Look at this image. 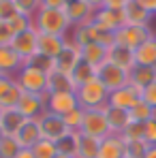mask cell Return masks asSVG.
<instances>
[{
  "mask_svg": "<svg viewBox=\"0 0 156 158\" xmlns=\"http://www.w3.org/2000/svg\"><path fill=\"white\" fill-rule=\"evenodd\" d=\"M141 98H143L150 107H154V109H156V81L143 90V96H141Z\"/></svg>",
  "mask_w": 156,
  "mask_h": 158,
  "instance_id": "obj_43",
  "label": "cell"
},
{
  "mask_svg": "<svg viewBox=\"0 0 156 158\" xmlns=\"http://www.w3.org/2000/svg\"><path fill=\"white\" fill-rule=\"evenodd\" d=\"M96 77L103 81V85L109 92H113V90H118V88L129 83L130 73L120 69V66H116V64H111V62H105V64H101L96 69Z\"/></svg>",
  "mask_w": 156,
  "mask_h": 158,
  "instance_id": "obj_9",
  "label": "cell"
},
{
  "mask_svg": "<svg viewBox=\"0 0 156 158\" xmlns=\"http://www.w3.org/2000/svg\"><path fill=\"white\" fill-rule=\"evenodd\" d=\"M122 13H124V24H129V26H150V22L154 17L145 9H141L135 0H130Z\"/></svg>",
  "mask_w": 156,
  "mask_h": 158,
  "instance_id": "obj_24",
  "label": "cell"
},
{
  "mask_svg": "<svg viewBox=\"0 0 156 158\" xmlns=\"http://www.w3.org/2000/svg\"><path fill=\"white\" fill-rule=\"evenodd\" d=\"M113 36H116L118 45H124V47H129V49L135 52L141 43H145L148 39H152L154 32H152L150 26H129V24H124Z\"/></svg>",
  "mask_w": 156,
  "mask_h": 158,
  "instance_id": "obj_6",
  "label": "cell"
},
{
  "mask_svg": "<svg viewBox=\"0 0 156 158\" xmlns=\"http://www.w3.org/2000/svg\"><path fill=\"white\" fill-rule=\"evenodd\" d=\"M105 115H107V124H109L111 135H122L126 131V126L133 122L126 109H118V107H111V105L105 107Z\"/></svg>",
  "mask_w": 156,
  "mask_h": 158,
  "instance_id": "obj_22",
  "label": "cell"
},
{
  "mask_svg": "<svg viewBox=\"0 0 156 158\" xmlns=\"http://www.w3.org/2000/svg\"><path fill=\"white\" fill-rule=\"evenodd\" d=\"M11 41H13V32H11L9 24L0 22V47L2 45H11Z\"/></svg>",
  "mask_w": 156,
  "mask_h": 158,
  "instance_id": "obj_42",
  "label": "cell"
},
{
  "mask_svg": "<svg viewBox=\"0 0 156 158\" xmlns=\"http://www.w3.org/2000/svg\"><path fill=\"white\" fill-rule=\"evenodd\" d=\"M92 24L101 30H107V32H118L120 28L124 26V13L122 11H113V9H105L101 6L99 11H94L92 15Z\"/></svg>",
  "mask_w": 156,
  "mask_h": 158,
  "instance_id": "obj_12",
  "label": "cell"
},
{
  "mask_svg": "<svg viewBox=\"0 0 156 158\" xmlns=\"http://www.w3.org/2000/svg\"><path fill=\"white\" fill-rule=\"evenodd\" d=\"M130 0H105V9H113V11H124V6L129 4Z\"/></svg>",
  "mask_w": 156,
  "mask_h": 158,
  "instance_id": "obj_44",
  "label": "cell"
},
{
  "mask_svg": "<svg viewBox=\"0 0 156 158\" xmlns=\"http://www.w3.org/2000/svg\"><path fill=\"white\" fill-rule=\"evenodd\" d=\"M17 13L13 0H0V22H9L13 15Z\"/></svg>",
  "mask_w": 156,
  "mask_h": 158,
  "instance_id": "obj_40",
  "label": "cell"
},
{
  "mask_svg": "<svg viewBox=\"0 0 156 158\" xmlns=\"http://www.w3.org/2000/svg\"><path fill=\"white\" fill-rule=\"evenodd\" d=\"M79 49H81V60L92 64L94 69H99L101 64L107 62V47L99 45V43H90V45H83Z\"/></svg>",
  "mask_w": 156,
  "mask_h": 158,
  "instance_id": "obj_28",
  "label": "cell"
},
{
  "mask_svg": "<svg viewBox=\"0 0 156 158\" xmlns=\"http://www.w3.org/2000/svg\"><path fill=\"white\" fill-rule=\"evenodd\" d=\"M66 0H41V9H64Z\"/></svg>",
  "mask_w": 156,
  "mask_h": 158,
  "instance_id": "obj_45",
  "label": "cell"
},
{
  "mask_svg": "<svg viewBox=\"0 0 156 158\" xmlns=\"http://www.w3.org/2000/svg\"><path fill=\"white\" fill-rule=\"evenodd\" d=\"M143 139H145L150 145H156V118H152V120H148V122H145Z\"/></svg>",
  "mask_w": 156,
  "mask_h": 158,
  "instance_id": "obj_41",
  "label": "cell"
},
{
  "mask_svg": "<svg viewBox=\"0 0 156 158\" xmlns=\"http://www.w3.org/2000/svg\"><path fill=\"white\" fill-rule=\"evenodd\" d=\"M77 141H79V132L71 131L69 135H64L60 141H56L58 154H66V156H75L77 154Z\"/></svg>",
  "mask_w": 156,
  "mask_h": 158,
  "instance_id": "obj_32",
  "label": "cell"
},
{
  "mask_svg": "<svg viewBox=\"0 0 156 158\" xmlns=\"http://www.w3.org/2000/svg\"><path fill=\"white\" fill-rule=\"evenodd\" d=\"M71 77L75 81V85H83V83H88V81H92V79H96V69L92 66V64H88V62H79L77 66H75V71L71 73Z\"/></svg>",
  "mask_w": 156,
  "mask_h": 158,
  "instance_id": "obj_31",
  "label": "cell"
},
{
  "mask_svg": "<svg viewBox=\"0 0 156 158\" xmlns=\"http://www.w3.org/2000/svg\"><path fill=\"white\" fill-rule=\"evenodd\" d=\"M81 122H83V109H81V107L73 109L71 113H66V115H64V124L69 126V131L79 132V128H81Z\"/></svg>",
  "mask_w": 156,
  "mask_h": 158,
  "instance_id": "obj_38",
  "label": "cell"
},
{
  "mask_svg": "<svg viewBox=\"0 0 156 158\" xmlns=\"http://www.w3.org/2000/svg\"><path fill=\"white\" fill-rule=\"evenodd\" d=\"M99 148H101V139L88 137V135H81V132H79L77 154H75V158H99Z\"/></svg>",
  "mask_w": 156,
  "mask_h": 158,
  "instance_id": "obj_29",
  "label": "cell"
},
{
  "mask_svg": "<svg viewBox=\"0 0 156 158\" xmlns=\"http://www.w3.org/2000/svg\"><path fill=\"white\" fill-rule=\"evenodd\" d=\"M141 96H143V92H141L139 88H135L133 83H126V85H122V88L109 92L107 105L118 107V109H126V111H129L130 107H135L139 101H141Z\"/></svg>",
  "mask_w": 156,
  "mask_h": 158,
  "instance_id": "obj_10",
  "label": "cell"
},
{
  "mask_svg": "<svg viewBox=\"0 0 156 158\" xmlns=\"http://www.w3.org/2000/svg\"><path fill=\"white\" fill-rule=\"evenodd\" d=\"M43 137H41V128H39V122L36 120H26L24 126L19 128V132L15 135V141L19 143V148H32Z\"/></svg>",
  "mask_w": 156,
  "mask_h": 158,
  "instance_id": "obj_23",
  "label": "cell"
},
{
  "mask_svg": "<svg viewBox=\"0 0 156 158\" xmlns=\"http://www.w3.org/2000/svg\"><path fill=\"white\" fill-rule=\"evenodd\" d=\"M107 62H111V64H116V66H120V69H124V71H129V73L137 66V62H135V52L129 49V47H124V45H118V43H113V45L107 49Z\"/></svg>",
  "mask_w": 156,
  "mask_h": 158,
  "instance_id": "obj_15",
  "label": "cell"
},
{
  "mask_svg": "<svg viewBox=\"0 0 156 158\" xmlns=\"http://www.w3.org/2000/svg\"><path fill=\"white\" fill-rule=\"evenodd\" d=\"M26 118L19 113L17 107H11V109H2V115H0V132L6 135V137H15L19 128L24 126Z\"/></svg>",
  "mask_w": 156,
  "mask_h": 158,
  "instance_id": "obj_17",
  "label": "cell"
},
{
  "mask_svg": "<svg viewBox=\"0 0 156 158\" xmlns=\"http://www.w3.org/2000/svg\"><path fill=\"white\" fill-rule=\"evenodd\" d=\"M17 13L26 15V17H34L36 11L41 9V0H13Z\"/></svg>",
  "mask_w": 156,
  "mask_h": 158,
  "instance_id": "obj_37",
  "label": "cell"
},
{
  "mask_svg": "<svg viewBox=\"0 0 156 158\" xmlns=\"http://www.w3.org/2000/svg\"><path fill=\"white\" fill-rule=\"evenodd\" d=\"M30 150H32L34 158H56V156H58V148H56V143H53V141H47V139H41V141L34 143Z\"/></svg>",
  "mask_w": 156,
  "mask_h": 158,
  "instance_id": "obj_33",
  "label": "cell"
},
{
  "mask_svg": "<svg viewBox=\"0 0 156 158\" xmlns=\"http://www.w3.org/2000/svg\"><path fill=\"white\" fill-rule=\"evenodd\" d=\"M0 137H2V132H0Z\"/></svg>",
  "mask_w": 156,
  "mask_h": 158,
  "instance_id": "obj_52",
  "label": "cell"
},
{
  "mask_svg": "<svg viewBox=\"0 0 156 158\" xmlns=\"http://www.w3.org/2000/svg\"><path fill=\"white\" fill-rule=\"evenodd\" d=\"M75 94H77V101H79L81 109H101L109 101V90L103 85V81L99 77L83 83V85H79Z\"/></svg>",
  "mask_w": 156,
  "mask_h": 158,
  "instance_id": "obj_2",
  "label": "cell"
},
{
  "mask_svg": "<svg viewBox=\"0 0 156 158\" xmlns=\"http://www.w3.org/2000/svg\"><path fill=\"white\" fill-rule=\"evenodd\" d=\"M22 66H24V60L13 52L11 45H2V47H0V75H11V77H15Z\"/></svg>",
  "mask_w": 156,
  "mask_h": 158,
  "instance_id": "obj_20",
  "label": "cell"
},
{
  "mask_svg": "<svg viewBox=\"0 0 156 158\" xmlns=\"http://www.w3.org/2000/svg\"><path fill=\"white\" fill-rule=\"evenodd\" d=\"M129 115H130L133 122H143V124H145L148 120L156 118V109H154V107H150L143 98H141L135 107H130V109H129Z\"/></svg>",
  "mask_w": 156,
  "mask_h": 158,
  "instance_id": "obj_30",
  "label": "cell"
},
{
  "mask_svg": "<svg viewBox=\"0 0 156 158\" xmlns=\"http://www.w3.org/2000/svg\"><path fill=\"white\" fill-rule=\"evenodd\" d=\"M19 113L26 120H36L47 111V94H34V92H22L19 103H17Z\"/></svg>",
  "mask_w": 156,
  "mask_h": 158,
  "instance_id": "obj_8",
  "label": "cell"
},
{
  "mask_svg": "<svg viewBox=\"0 0 156 158\" xmlns=\"http://www.w3.org/2000/svg\"><path fill=\"white\" fill-rule=\"evenodd\" d=\"M56 92H77V85L71 75L52 69L47 73V94H56Z\"/></svg>",
  "mask_w": 156,
  "mask_h": 158,
  "instance_id": "obj_21",
  "label": "cell"
},
{
  "mask_svg": "<svg viewBox=\"0 0 156 158\" xmlns=\"http://www.w3.org/2000/svg\"><path fill=\"white\" fill-rule=\"evenodd\" d=\"M141 9H145L150 15H156V0H135Z\"/></svg>",
  "mask_w": 156,
  "mask_h": 158,
  "instance_id": "obj_46",
  "label": "cell"
},
{
  "mask_svg": "<svg viewBox=\"0 0 156 158\" xmlns=\"http://www.w3.org/2000/svg\"><path fill=\"white\" fill-rule=\"evenodd\" d=\"M15 158H34V154H32L30 148H22V150L17 152V156H15Z\"/></svg>",
  "mask_w": 156,
  "mask_h": 158,
  "instance_id": "obj_47",
  "label": "cell"
},
{
  "mask_svg": "<svg viewBox=\"0 0 156 158\" xmlns=\"http://www.w3.org/2000/svg\"><path fill=\"white\" fill-rule=\"evenodd\" d=\"M36 122H39V128H41V137L43 139H47V141H60L64 135H69V126L64 124V118L62 115H56L52 111H45L43 115H39L36 118Z\"/></svg>",
  "mask_w": 156,
  "mask_h": 158,
  "instance_id": "obj_7",
  "label": "cell"
},
{
  "mask_svg": "<svg viewBox=\"0 0 156 158\" xmlns=\"http://www.w3.org/2000/svg\"><path fill=\"white\" fill-rule=\"evenodd\" d=\"M32 26L39 34L66 36V32L73 28V24L66 17L64 9H39L36 15L32 17Z\"/></svg>",
  "mask_w": 156,
  "mask_h": 158,
  "instance_id": "obj_1",
  "label": "cell"
},
{
  "mask_svg": "<svg viewBox=\"0 0 156 158\" xmlns=\"http://www.w3.org/2000/svg\"><path fill=\"white\" fill-rule=\"evenodd\" d=\"M64 13H66V17L71 19V24L77 26V24H83V22H92L94 9H92L86 0H66Z\"/></svg>",
  "mask_w": 156,
  "mask_h": 158,
  "instance_id": "obj_16",
  "label": "cell"
},
{
  "mask_svg": "<svg viewBox=\"0 0 156 158\" xmlns=\"http://www.w3.org/2000/svg\"><path fill=\"white\" fill-rule=\"evenodd\" d=\"M22 88L17 83V79L11 75H0V107L2 109H11L17 107L19 96H22Z\"/></svg>",
  "mask_w": 156,
  "mask_h": 158,
  "instance_id": "obj_14",
  "label": "cell"
},
{
  "mask_svg": "<svg viewBox=\"0 0 156 158\" xmlns=\"http://www.w3.org/2000/svg\"><path fill=\"white\" fill-rule=\"evenodd\" d=\"M0 115H2V107H0Z\"/></svg>",
  "mask_w": 156,
  "mask_h": 158,
  "instance_id": "obj_51",
  "label": "cell"
},
{
  "mask_svg": "<svg viewBox=\"0 0 156 158\" xmlns=\"http://www.w3.org/2000/svg\"><path fill=\"white\" fill-rule=\"evenodd\" d=\"M145 158H156V145H150L148 152H145Z\"/></svg>",
  "mask_w": 156,
  "mask_h": 158,
  "instance_id": "obj_49",
  "label": "cell"
},
{
  "mask_svg": "<svg viewBox=\"0 0 156 158\" xmlns=\"http://www.w3.org/2000/svg\"><path fill=\"white\" fill-rule=\"evenodd\" d=\"M19 150L22 148L15 141V137H6V135L0 137V158H15Z\"/></svg>",
  "mask_w": 156,
  "mask_h": 158,
  "instance_id": "obj_35",
  "label": "cell"
},
{
  "mask_svg": "<svg viewBox=\"0 0 156 158\" xmlns=\"http://www.w3.org/2000/svg\"><path fill=\"white\" fill-rule=\"evenodd\" d=\"M126 150V141L122 135H107L101 139V148H99V158H124Z\"/></svg>",
  "mask_w": 156,
  "mask_h": 158,
  "instance_id": "obj_18",
  "label": "cell"
},
{
  "mask_svg": "<svg viewBox=\"0 0 156 158\" xmlns=\"http://www.w3.org/2000/svg\"><path fill=\"white\" fill-rule=\"evenodd\" d=\"M156 81V66H135L133 71H130V79L129 83H133L135 88H139L141 92L148 88V85H152Z\"/></svg>",
  "mask_w": 156,
  "mask_h": 158,
  "instance_id": "obj_25",
  "label": "cell"
},
{
  "mask_svg": "<svg viewBox=\"0 0 156 158\" xmlns=\"http://www.w3.org/2000/svg\"><path fill=\"white\" fill-rule=\"evenodd\" d=\"M150 143L145 139H139V141H126V150H124V158H145Z\"/></svg>",
  "mask_w": 156,
  "mask_h": 158,
  "instance_id": "obj_34",
  "label": "cell"
},
{
  "mask_svg": "<svg viewBox=\"0 0 156 158\" xmlns=\"http://www.w3.org/2000/svg\"><path fill=\"white\" fill-rule=\"evenodd\" d=\"M19 88L24 92H34V94H47V71L39 69L36 64L26 62L19 73L15 75Z\"/></svg>",
  "mask_w": 156,
  "mask_h": 158,
  "instance_id": "obj_3",
  "label": "cell"
},
{
  "mask_svg": "<svg viewBox=\"0 0 156 158\" xmlns=\"http://www.w3.org/2000/svg\"><path fill=\"white\" fill-rule=\"evenodd\" d=\"M73 30V36L69 41H73L77 47H83V45H90V43H96V26L92 22H83V24H77V26L71 28Z\"/></svg>",
  "mask_w": 156,
  "mask_h": 158,
  "instance_id": "obj_26",
  "label": "cell"
},
{
  "mask_svg": "<svg viewBox=\"0 0 156 158\" xmlns=\"http://www.w3.org/2000/svg\"><path fill=\"white\" fill-rule=\"evenodd\" d=\"M11 47L24 60V64L34 60L39 56V32L34 30V26L24 30V32H19V34H15L13 41H11Z\"/></svg>",
  "mask_w": 156,
  "mask_h": 158,
  "instance_id": "obj_5",
  "label": "cell"
},
{
  "mask_svg": "<svg viewBox=\"0 0 156 158\" xmlns=\"http://www.w3.org/2000/svg\"><path fill=\"white\" fill-rule=\"evenodd\" d=\"M86 2H88V4H90L94 11H99V9H101V6L105 4V0H86Z\"/></svg>",
  "mask_w": 156,
  "mask_h": 158,
  "instance_id": "obj_48",
  "label": "cell"
},
{
  "mask_svg": "<svg viewBox=\"0 0 156 158\" xmlns=\"http://www.w3.org/2000/svg\"><path fill=\"white\" fill-rule=\"evenodd\" d=\"M135 62L139 66H156V34L135 49Z\"/></svg>",
  "mask_w": 156,
  "mask_h": 158,
  "instance_id": "obj_27",
  "label": "cell"
},
{
  "mask_svg": "<svg viewBox=\"0 0 156 158\" xmlns=\"http://www.w3.org/2000/svg\"><path fill=\"white\" fill-rule=\"evenodd\" d=\"M79 107L77 94L75 92H56V94H47V111H52L56 115H66L73 109Z\"/></svg>",
  "mask_w": 156,
  "mask_h": 158,
  "instance_id": "obj_13",
  "label": "cell"
},
{
  "mask_svg": "<svg viewBox=\"0 0 156 158\" xmlns=\"http://www.w3.org/2000/svg\"><path fill=\"white\" fill-rule=\"evenodd\" d=\"M143 128H145L143 122H130L126 126V131L122 132L124 141H139V139H143Z\"/></svg>",
  "mask_w": 156,
  "mask_h": 158,
  "instance_id": "obj_39",
  "label": "cell"
},
{
  "mask_svg": "<svg viewBox=\"0 0 156 158\" xmlns=\"http://www.w3.org/2000/svg\"><path fill=\"white\" fill-rule=\"evenodd\" d=\"M79 62H81V49H79L73 41H66L64 49L58 53V58H53V69L60 71V73L71 75Z\"/></svg>",
  "mask_w": 156,
  "mask_h": 158,
  "instance_id": "obj_11",
  "label": "cell"
},
{
  "mask_svg": "<svg viewBox=\"0 0 156 158\" xmlns=\"http://www.w3.org/2000/svg\"><path fill=\"white\" fill-rule=\"evenodd\" d=\"M6 24H9L11 32H13V36H15V34L24 32V30H28V28H32V17H26V15H22V13H15Z\"/></svg>",
  "mask_w": 156,
  "mask_h": 158,
  "instance_id": "obj_36",
  "label": "cell"
},
{
  "mask_svg": "<svg viewBox=\"0 0 156 158\" xmlns=\"http://www.w3.org/2000/svg\"><path fill=\"white\" fill-rule=\"evenodd\" d=\"M56 158H75V156H66V154H58Z\"/></svg>",
  "mask_w": 156,
  "mask_h": 158,
  "instance_id": "obj_50",
  "label": "cell"
},
{
  "mask_svg": "<svg viewBox=\"0 0 156 158\" xmlns=\"http://www.w3.org/2000/svg\"><path fill=\"white\" fill-rule=\"evenodd\" d=\"M105 107H101V109H83V122H81V128H79L81 135L96 137V139H105L107 135H111L109 124H107V115H105Z\"/></svg>",
  "mask_w": 156,
  "mask_h": 158,
  "instance_id": "obj_4",
  "label": "cell"
},
{
  "mask_svg": "<svg viewBox=\"0 0 156 158\" xmlns=\"http://www.w3.org/2000/svg\"><path fill=\"white\" fill-rule=\"evenodd\" d=\"M66 41H69L66 36H58V34H39V56H45L49 60L58 58Z\"/></svg>",
  "mask_w": 156,
  "mask_h": 158,
  "instance_id": "obj_19",
  "label": "cell"
}]
</instances>
